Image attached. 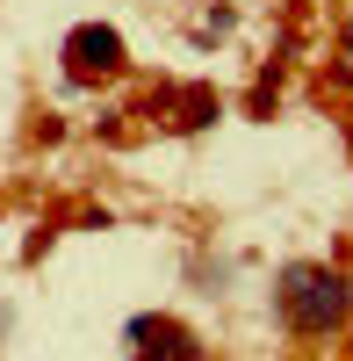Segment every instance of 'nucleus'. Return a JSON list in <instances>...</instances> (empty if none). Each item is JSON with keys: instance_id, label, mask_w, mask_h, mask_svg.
<instances>
[{"instance_id": "nucleus-3", "label": "nucleus", "mask_w": 353, "mask_h": 361, "mask_svg": "<svg viewBox=\"0 0 353 361\" xmlns=\"http://www.w3.org/2000/svg\"><path fill=\"white\" fill-rule=\"evenodd\" d=\"M123 347L130 361H210V347H202V333L188 318H173V311H144L123 325Z\"/></svg>"}, {"instance_id": "nucleus-5", "label": "nucleus", "mask_w": 353, "mask_h": 361, "mask_svg": "<svg viewBox=\"0 0 353 361\" xmlns=\"http://www.w3.org/2000/svg\"><path fill=\"white\" fill-rule=\"evenodd\" d=\"M274 102H281V80L259 73V87H252V116H274Z\"/></svg>"}, {"instance_id": "nucleus-2", "label": "nucleus", "mask_w": 353, "mask_h": 361, "mask_svg": "<svg viewBox=\"0 0 353 361\" xmlns=\"http://www.w3.org/2000/svg\"><path fill=\"white\" fill-rule=\"evenodd\" d=\"M58 66H65L72 87H101V80L130 73V44H123L115 22H79V29H65V44H58Z\"/></svg>"}, {"instance_id": "nucleus-4", "label": "nucleus", "mask_w": 353, "mask_h": 361, "mask_svg": "<svg viewBox=\"0 0 353 361\" xmlns=\"http://www.w3.org/2000/svg\"><path fill=\"white\" fill-rule=\"evenodd\" d=\"M144 116L166 123V130H181V137H195V130H210L217 116H224V94H217V87H202V80H188V87L159 80L152 94H144Z\"/></svg>"}, {"instance_id": "nucleus-1", "label": "nucleus", "mask_w": 353, "mask_h": 361, "mask_svg": "<svg viewBox=\"0 0 353 361\" xmlns=\"http://www.w3.org/2000/svg\"><path fill=\"white\" fill-rule=\"evenodd\" d=\"M274 311L296 340H339L353 325V275L332 260H288L274 275Z\"/></svg>"}]
</instances>
